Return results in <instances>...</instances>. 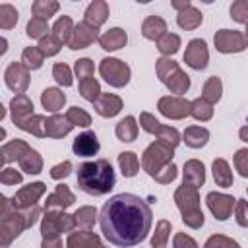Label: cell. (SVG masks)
I'll return each mask as SVG.
<instances>
[{"mask_svg": "<svg viewBox=\"0 0 248 248\" xmlns=\"http://www.w3.org/2000/svg\"><path fill=\"white\" fill-rule=\"evenodd\" d=\"M205 182V169L203 163L198 159H190L184 163V170H182V184H190L200 188Z\"/></svg>", "mask_w": 248, "mask_h": 248, "instance_id": "cell-25", "label": "cell"}, {"mask_svg": "<svg viewBox=\"0 0 248 248\" xmlns=\"http://www.w3.org/2000/svg\"><path fill=\"white\" fill-rule=\"evenodd\" d=\"M74 219H76V227L81 229V231H91L95 221H97V209L95 205H83L79 207L76 213H74Z\"/></svg>", "mask_w": 248, "mask_h": 248, "instance_id": "cell-35", "label": "cell"}, {"mask_svg": "<svg viewBox=\"0 0 248 248\" xmlns=\"http://www.w3.org/2000/svg\"><path fill=\"white\" fill-rule=\"evenodd\" d=\"M99 29L91 27L89 23L85 21H79L74 29V35H72V41L68 43V46L72 50H81V48H87L89 45H93L95 41H99Z\"/></svg>", "mask_w": 248, "mask_h": 248, "instance_id": "cell-17", "label": "cell"}, {"mask_svg": "<svg viewBox=\"0 0 248 248\" xmlns=\"http://www.w3.org/2000/svg\"><path fill=\"white\" fill-rule=\"evenodd\" d=\"M21 62L27 70H39L45 62V54L41 52L39 46H27L21 52Z\"/></svg>", "mask_w": 248, "mask_h": 248, "instance_id": "cell-39", "label": "cell"}, {"mask_svg": "<svg viewBox=\"0 0 248 248\" xmlns=\"http://www.w3.org/2000/svg\"><path fill=\"white\" fill-rule=\"evenodd\" d=\"M76 202V196L72 194V190L66 186V184H58L56 190L52 194L46 196V202H45V211H52V209H60L64 211L66 207H70L72 203Z\"/></svg>", "mask_w": 248, "mask_h": 248, "instance_id": "cell-20", "label": "cell"}, {"mask_svg": "<svg viewBox=\"0 0 248 248\" xmlns=\"http://www.w3.org/2000/svg\"><path fill=\"white\" fill-rule=\"evenodd\" d=\"M66 118L74 124V126H79V128H87L91 124V116L87 110H83L81 107H70L66 110Z\"/></svg>", "mask_w": 248, "mask_h": 248, "instance_id": "cell-45", "label": "cell"}, {"mask_svg": "<svg viewBox=\"0 0 248 248\" xmlns=\"http://www.w3.org/2000/svg\"><path fill=\"white\" fill-rule=\"evenodd\" d=\"M74 70H76V76H78L79 81L89 79V78H93V74H95V66H93V62H91L89 58H79V60H76Z\"/></svg>", "mask_w": 248, "mask_h": 248, "instance_id": "cell-51", "label": "cell"}, {"mask_svg": "<svg viewBox=\"0 0 248 248\" xmlns=\"http://www.w3.org/2000/svg\"><path fill=\"white\" fill-rule=\"evenodd\" d=\"M157 108L163 116H167L170 120H182V118L190 116L192 101H188L184 97H176V95H167L157 101Z\"/></svg>", "mask_w": 248, "mask_h": 248, "instance_id": "cell-12", "label": "cell"}, {"mask_svg": "<svg viewBox=\"0 0 248 248\" xmlns=\"http://www.w3.org/2000/svg\"><path fill=\"white\" fill-rule=\"evenodd\" d=\"M0 155H2L4 165L12 163V161H17L21 170L27 172V174H39L43 170V157L39 155V151H35L23 140L16 138V140L4 143L2 149H0Z\"/></svg>", "mask_w": 248, "mask_h": 248, "instance_id": "cell-4", "label": "cell"}, {"mask_svg": "<svg viewBox=\"0 0 248 248\" xmlns=\"http://www.w3.org/2000/svg\"><path fill=\"white\" fill-rule=\"evenodd\" d=\"M246 192H248V188H246Z\"/></svg>", "mask_w": 248, "mask_h": 248, "instance_id": "cell-63", "label": "cell"}, {"mask_svg": "<svg viewBox=\"0 0 248 248\" xmlns=\"http://www.w3.org/2000/svg\"><path fill=\"white\" fill-rule=\"evenodd\" d=\"M221 93H223V81L221 78L217 76H211L205 83H203V89H202V99H205L207 103L215 105L219 99H221Z\"/></svg>", "mask_w": 248, "mask_h": 248, "instance_id": "cell-36", "label": "cell"}, {"mask_svg": "<svg viewBox=\"0 0 248 248\" xmlns=\"http://www.w3.org/2000/svg\"><path fill=\"white\" fill-rule=\"evenodd\" d=\"M79 95L89 101V103H95L99 97H101V85L95 78H89V79H83L79 81Z\"/></svg>", "mask_w": 248, "mask_h": 248, "instance_id": "cell-44", "label": "cell"}, {"mask_svg": "<svg viewBox=\"0 0 248 248\" xmlns=\"http://www.w3.org/2000/svg\"><path fill=\"white\" fill-rule=\"evenodd\" d=\"M74 124L66 118V114H50L46 118V124H45V138H52V140H58V138H64L72 132Z\"/></svg>", "mask_w": 248, "mask_h": 248, "instance_id": "cell-23", "label": "cell"}, {"mask_svg": "<svg viewBox=\"0 0 248 248\" xmlns=\"http://www.w3.org/2000/svg\"><path fill=\"white\" fill-rule=\"evenodd\" d=\"M41 248H64V244L60 240V236H56V238H43Z\"/></svg>", "mask_w": 248, "mask_h": 248, "instance_id": "cell-58", "label": "cell"}, {"mask_svg": "<svg viewBox=\"0 0 248 248\" xmlns=\"http://www.w3.org/2000/svg\"><path fill=\"white\" fill-rule=\"evenodd\" d=\"M72 149H74V153H76L78 157H93V155L99 153L101 143H99L97 134H95L93 130H85V132H81V134L74 140Z\"/></svg>", "mask_w": 248, "mask_h": 248, "instance_id": "cell-18", "label": "cell"}, {"mask_svg": "<svg viewBox=\"0 0 248 248\" xmlns=\"http://www.w3.org/2000/svg\"><path fill=\"white\" fill-rule=\"evenodd\" d=\"M174 203L182 215V221L190 229H202L203 227V213L200 207V192L196 186L182 184L174 192Z\"/></svg>", "mask_w": 248, "mask_h": 248, "instance_id": "cell-5", "label": "cell"}, {"mask_svg": "<svg viewBox=\"0 0 248 248\" xmlns=\"http://www.w3.org/2000/svg\"><path fill=\"white\" fill-rule=\"evenodd\" d=\"M126 43H128V35H126V31L120 29V27H112V29L105 31V33L99 37L101 48H105V50H108V52L122 48Z\"/></svg>", "mask_w": 248, "mask_h": 248, "instance_id": "cell-26", "label": "cell"}, {"mask_svg": "<svg viewBox=\"0 0 248 248\" xmlns=\"http://www.w3.org/2000/svg\"><path fill=\"white\" fill-rule=\"evenodd\" d=\"M35 112H33V103L31 99L23 93V95H16L12 101H10V116H12V122L19 128L27 118H31Z\"/></svg>", "mask_w": 248, "mask_h": 248, "instance_id": "cell-19", "label": "cell"}, {"mask_svg": "<svg viewBox=\"0 0 248 248\" xmlns=\"http://www.w3.org/2000/svg\"><path fill=\"white\" fill-rule=\"evenodd\" d=\"M155 72H157V78L161 79V83H163L170 93H174L176 97L184 95V93L190 89V78L180 70L178 62H174L172 58L161 56V58L155 62Z\"/></svg>", "mask_w": 248, "mask_h": 248, "instance_id": "cell-6", "label": "cell"}, {"mask_svg": "<svg viewBox=\"0 0 248 248\" xmlns=\"http://www.w3.org/2000/svg\"><path fill=\"white\" fill-rule=\"evenodd\" d=\"M105 248H107V246H105Z\"/></svg>", "mask_w": 248, "mask_h": 248, "instance_id": "cell-64", "label": "cell"}, {"mask_svg": "<svg viewBox=\"0 0 248 248\" xmlns=\"http://www.w3.org/2000/svg\"><path fill=\"white\" fill-rule=\"evenodd\" d=\"M180 48V37L176 33H165L159 41H157V50L163 54V56H169L174 54L176 50Z\"/></svg>", "mask_w": 248, "mask_h": 248, "instance_id": "cell-40", "label": "cell"}, {"mask_svg": "<svg viewBox=\"0 0 248 248\" xmlns=\"http://www.w3.org/2000/svg\"><path fill=\"white\" fill-rule=\"evenodd\" d=\"M234 219L240 227H248V202L246 200H236L234 205Z\"/></svg>", "mask_w": 248, "mask_h": 248, "instance_id": "cell-55", "label": "cell"}, {"mask_svg": "<svg viewBox=\"0 0 248 248\" xmlns=\"http://www.w3.org/2000/svg\"><path fill=\"white\" fill-rule=\"evenodd\" d=\"M238 138H240L242 141H246V143H248V122L238 130Z\"/></svg>", "mask_w": 248, "mask_h": 248, "instance_id": "cell-60", "label": "cell"}, {"mask_svg": "<svg viewBox=\"0 0 248 248\" xmlns=\"http://www.w3.org/2000/svg\"><path fill=\"white\" fill-rule=\"evenodd\" d=\"M176 174H178V169H176L174 163H170V165H167V167L155 176V180H157L159 184H170V182L176 178Z\"/></svg>", "mask_w": 248, "mask_h": 248, "instance_id": "cell-56", "label": "cell"}, {"mask_svg": "<svg viewBox=\"0 0 248 248\" xmlns=\"http://www.w3.org/2000/svg\"><path fill=\"white\" fill-rule=\"evenodd\" d=\"M74 229H76L74 215H68L66 211H60V209L45 211V217L41 221V234H43V238H56L62 232H72Z\"/></svg>", "mask_w": 248, "mask_h": 248, "instance_id": "cell-8", "label": "cell"}, {"mask_svg": "<svg viewBox=\"0 0 248 248\" xmlns=\"http://www.w3.org/2000/svg\"><path fill=\"white\" fill-rule=\"evenodd\" d=\"M211 172H213V178H215L217 186H221V188L232 186V170H231V167L225 159H221V157L215 159L211 163Z\"/></svg>", "mask_w": 248, "mask_h": 248, "instance_id": "cell-31", "label": "cell"}, {"mask_svg": "<svg viewBox=\"0 0 248 248\" xmlns=\"http://www.w3.org/2000/svg\"><path fill=\"white\" fill-rule=\"evenodd\" d=\"M95 112L103 118H112L122 110V99L114 93H101V97L93 103Z\"/></svg>", "mask_w": 248, "mask_h": 248, "instance_id": "cell-21", "label": "cell"}, {"mask_svg": "<svg viewBox=\"0 0 248 248\" xmlns=\"http://www.w3.org/2000/svg\"><path fill=\"white\" fill-rule=\"evenodd\" d=\"M190 116H192V118H196V120H200V122H207V120H211V118H213V105H211V103H207L205 99L198 97V99H194V101H192Z\"/></svg>", "mask_w": 248, "mask_h": 248, "instance_id": "cell-38", "label": "cell"}, {"mask_svg": "<svg viewBox=\"0 0 248 248\" xmlns=\"http://www.w3.org/2000/svg\"><path fill=\"white\" fill-rule=\"evenodd\" d=\"M21 180H23L21 172L16 170V169H12V167H6V169L0 172V182H2L4 186H16V184H21Z\"/></svg>", "mask_w": 248, "mask_h": 248, "instance_id": "cell-53", "label": "cell"}, {"mask_svg": "<svg viewBox=\"0 0 248 248\" xmlns=\"http://www.w3.org/2000/svg\"><path fill=\"white\" fill-rule=\"evenodd\" d=\"M184 62L192 70H203L209 62V50L203 39H192L184 50Z\"/></svg>", "mask_w": 248, "mask_h": 248, "instance_id": "cell-16", "label": "cell"}, {"mask_svg": "<svg viewBox=\"0 0 248 248\" xmlns=\"http://www.w3.org/2000/svg\"><path fill=\"white\" fill-rule=\"evenodd\" d=\"M6 45H8V41H6V39H2V48H0V54H4V52H6V48H8Z\"/></svg>", "mask_w": 248, "mask_h": 248, "instance_id": "cell-61", "label": "cell"}, {"mask_svg": "<svg viewBox=\"0 0 248 248\" xmlns=\"http://www.w3.org/2000/svg\"><path fill=\"white\" fill-rule=\"evenodd\" d=\"M45 124H46V116H43V114H33L31 118H27V120L19 126V130L29 132V134H33V136H37V138H45Z\"/></svg>", "mask_w": 248, "mask_h": 248, "instance_id": "cell-42", "label": "cell"}, {"mask_svg": "<svg viewBox=\"0 0 248 248\" xmlns=\"http://www.w3.org/2000/svg\"><path fill=\"white\" fill-rule=\"evenodd\" d=\"M244 35H246V39H248V23H246V29H244Z\"/></svg>", "mask_w": 248, "mask_h": 248, "instance_id": "cell-62", "label": "cell"}, {"mask_svg": "<svg viewBox=\"0 0 248 248\" xmlns=\"http://www.w3.org/2000/svg\"><path fill=\"white\" fill-rule=\"evenodd\" d=\"M182 140L188 147L192 149H200L209 141V130L203 126H188L182 134Z\"/></svg>", "mask_w": 248, "mask_h": 248, "instance_id": "cell-29", "label": "cell"}, {"mask_svg": "<svg viewBox=\"0 0 248 248\" xmlns=\"http://www.w3.org/2000/svg\"><path fill=\"white\" fill-rule=\"evenodd\" d=\"M231 17L236 23H248V0H236L231 4Z\"/></svg>", "mask_w": 248, "mask_h": 248, "instance_id": "cell-50", "label": "cell"}, {"mask_svg": "<svg viewBox=\"0 0 248 248\" xmlns=\"http://www.w3.org/2000/svg\"><path fill=\"white\" fill-rule=\"evenodd\" d=\"M118 167L126 178H132L140 170V159L132 151H122V153H118Z\"/></svg>", "mask_w": 248, "mask_h": 248, "instance_id": "cell-34", "label": "cell"}, {"mask_svg": "<svg viewBox=\"0 0 248 248\" xmlns=\"http://www.w3.org/2000/svg\"><path fill=\"white\" fill-rule=\"evenodd\" d=\"M140 126H141V130H145L147 134H153V136H157V140H163V141H167V143H170V145H174V147L182 141L176 128H170V126L161 124V122H159L153 114H149V112H141V114H140Z\"/></svg>", "mask_w": 248, "mask_h": 248, "instance_id": "cell-10", "label": "cell"}, {"mask_svg": "<svg viewBox=\"0 0 248 248\" xmlns=\"http://www.w3.org/2000/svg\"><path fill=\"white\" fill-rule=\"evenodd\" d=\"M37 46L41 48V52H43L45 56H54V54H58V52H60L62 43H60L52 33H48L46 37H43V39L39 41V45H37Z\"/></svg>", "mask_w": 248, "mask_h": 248, "instance_id": "cell-48", "label": "cell"}, {"mask_svg": "<svg viewBox=\"0 0 248 248\" xmlns=\"http://www.w3.org/2000/svg\"><path fill=\"white\" fill-rule=\"evenodd\" d=\"M232 161H234V169L238 170V174L244 176V178H248V147L238 149L234 153Z\"/></svg>", "mask_w": 248, "mask_h": 248, "instance_id": "cell-52", "label": "cell"}, {"mask_svg": "<svg viewBox=\"0 0 248 248\" xmlns=\"http://www.w3.org/2000/svg\"><path fill=\"white\" fill-rule=\"evenodd\" d=\"M203 248H240L236 240H232L231 236H225V234H211Z\"/></svg>", "mask_w": 248, "mask_h": 248, "instance_id": "cell-49", "label": "cell"}, {"mask_svg": "<svg viewBox=\"0 0 248 248\" xmlns=\"http://www.w3.org/2000/svg\"><path fill=\"white\" fill-rule=\"evenodd\" d=\"M169 236H170V221L161 219V221L157 223V227H155L153 236H151V246H153V248H165Z\"/></svg>", "mask_w": 248, "mask_h": 248, "instance_id": "cell-43", "label": "cell"}, {"mask_svg": "<svg viewBox=\"0 0 248 248\" xmlns=\"http://www.w3.org/2000/svg\"><path fill=\"white\" fill-rule=\"evenodd\" d=\"M72 169H74L72 161H62V163H58V165H54V167L50 169V178L62 180V178H66V176L72 174Z\"/></svg>", "mask_w": 248, "mask_h": 248, "instance_id": "cell-54", "label": "cell"}, {"mask_svg": "<svg viewBox=\"0 0 248 248\" xmlns=\"http://www.w3.org/2000/svg\"><path fill=\"white\" fill-rule=\"evenodd\" d=\"M52 78L56 79V83H60V85H64V87H70V85L74 83L72 70H70V66L64 64V62H56V64L52 66Z\"/></svg>", "mask_w": 248, "mask_h": 248, "instance_id": "cell-47", "label": "cell"}, {"mask_svg": "<svg viewBox=\"0 0 248 248\" xmlns=\"http://www.w3.org/2000/svg\"><path fill=\"white\" fill-rule=\"evenodd\" d=\"M99 225L108 244L132 248L143 242L153 225V213L145 200L136 194H116L103 203Z\"/></svg>", "mask_w": 248, "mask_h": 248, "instance_id": "cell-1", "label": "cell"}, {"mask_svg": "<svg viewBox=\"0 0 248 248\" xmlns=\"http://www.w3.org/2000/svg\"><path fill=\"white\" fill-rule=\"evenodd\" d=\"M108 14H110V10H108V4H107V2H103V0H93V2L87 6L85 14H83V21L89 23L91 27L99 29V27L108 19Z\"/></svg>", "mask_w": 248, "mask_h": 248, "instance_id": "cell-24", "label": "cell"}, {"mask_svg": "<svg viewBox=\"0 0 248 248\" xmlns=\"http://www.w3.org/2000/svg\"><path fill=\"white\" fill-rule=\"evenodd\" d=\"M74 29H76L74 21H72L68 16H60V17L54 21V25H52V35H54L62 45H68V43L72 41Z\"/></svg>", "mask_w": 248, "mask_h": 248, "instance_id": "cell-32", "label": "cell"}, {"mask_svg": "<svg viewBox=\"0 0 248 248\" xmlns=\"http://www.w3.org/2000/svg\"><path fill=\"white\" fill-rule=\"evenodd\" d=\"M215 48L223 54H232V52H242L248 46V39L242 31L236 29H219L213 37Z\"/></svg>", "mask_w": 248, "mask_h": 248, "instance_id": "cell-11", "label": "cell"}, {"mask_svg": "<svg viewBox=\"0 0 248 248\" xmlns=\"http://www.w3.org/2000/svg\"><path fill=\"white\" fill-rule=\"evenodd\" d=\"M114 134H116V138H118L120 141H124V143L134 141V140L138 138V124H136V118H134V116L122 118V120L116 124Z\"/></svg>", "mask_w": 248, "mask_h": 248, "instance_id": "cell-33", "label": "cell"}, {"mask_svg": "<svg viewBox=\"0 0 248 248\" xmlns=\"http://www.w3.org/2000/svg\"><path fill=\"white\" fill-rule=\"evenodd\" d=\"M2 209H0V246L8 248L25 229L33 227L41 217V207L33 205L29 209H16L10 198L2 196Z\"/></svg>", "mask_w": 248, "mask_h": 248, "instance_id": "cell-2", "label": "cell"}, {"mask_svg": "<svg viewBox=\"0 0 248 248\" xmlns=\"http://www.w3.org/2000/svg\"><path fill=\"white\" fill-rule=\"evenodd\" d=\"M205 203H207L209 211L213 213V217L217 221H227L232 215L236 200L232 196H229V194H223V192H209L205 196Z\"/></svg>", "mask_w": 248, "mask_h": 248, "instance_id": "cell-15", "label": "cell"}, {"mask_svg": "<svg viewBox=\"0 0 248 248\" xmlns=\"http://www.w3.org/2000/svg\"><path fill=\"white\" fill-rule=\"evenodd\" d=\"M172 248H200L198 242L188 236L186 232H176L174 238H172Z\"/></svg>", "mask_w": 248, "mask_h": 248, "instance_id": "cell-57", "label": "cell"}, {"mask_svg": "<svg viewBox=\"0 0 248 248\" xmlns=\"http://www.w3.org/2000/svg\"><path fill=\"white\" fill-rule=\"evenodd\" d=\"M41 105L43 108H46L48 112L56 114L64 105H66V95L58 89V87H46L41 93Z\"/></svg>", "mask_w": 248, "mask_h": 248, "instance_id": "cell-28", "label": "cell"}, {"mask_svg": "<svg viewBox=\"0 0 248 248\" xmlns=\"http://www.w3.org/2000/svg\"><path fill=\"white\" fill-rule=\"evenodd\" d=\"M172 157H174V145H170L163 140H155L141 153V169L151 178H155L167 165L172 163Z\"/></svg>", "mask_w": 248, "mask_h": 248, "instance_id": "cell-7", "label": "cell"}, {"mask_svg": "<svg viewBox=\"0 0 248 248\" xmlns=\"http://www.w3.org/2000/svg\"><path fill=\"white\" fill-rule=\"evenodd\" d=\"M66 248H105L99 234L91 231H72L66 238Z\"/></svg>", "mask_w": 248, "mask_h": 248, "instance_id": "cell-22", "label": "cell"}, {"mask_svg": "<svg viewBox=\"0 0 248 248\" xmlns=\"http://www.w3.org/2000/svg\"><path fill=\"white\" fill-rule=\"evenodd\" d=\"M45 192H46V184H45V182H31V184L21 186V188L10 198V202H12V205H14L16 209H29V207L37 205L39 198H41Z\"/></svg>", "mask_w": 248, "mask_h": 248, "instance_id": "cell-14", "label": "cell"}, {"mask_svg": "<svg viewBox=\"0 0 248 248\" xmlns=\"http://www.w3.org/2000/svg\"><path fill=\"white\" fill-rule=\"evenodd\" d=\"M25 35H27L29 39L41 41L43 37L48 35V21H46V19H41V17H31V19L27 21Z\"/></svg>", "mask_w": 248, "mask_h": 248, "instance_id": "cell-41", "label": "cell"}, {"mask_svg": "<svg viewBox=\"0 0 248 248\" xmlns=\"http://www.w3.org/2000/svg\"><path fill=\"white\" fill-rule=\"evenodd\" d=\"M17 10L12 4H0V27L2 29H12L17 23Z\"/></svg>", "mask_w": 248, "mask_h": 248, "instance_id": "cell-46", "label": "cell"}, {"mask_svg": "<svg viewBox=\"0 0 248 248\" xmlns=\"http://www.w3.org/2000/svg\"><path fill=\"white\" fill-rule=\"evenodd\" d=\"M116 184V174L107 159H95L78 167V186L89 196H105Z\"/></svg>", "mask_w": 248, "mask_h": 248, "instance_id": "cell-3", "label": "cell"}, {"mask_svg": "<svg viewBox=\"0 0 248 248\" xmlns=\"http://www.w3.org/2000/svg\"><path fill=\"white\" fill-rule=\"evenodd\" d=\"M167 33V21L161 16H149L141 23V35L149 41H159Z\"/></svg>", "mask_w": 248, "mask_h": 248, "instance_id": "cell-27", "label": "cell"}, {"mask_svg": "<svg viewBox=\"0 0 248 248\" xmlns=\"http://www.w3.org/2000/svg\"><path fill=\"white\" fill-rule=\"evenodd\" d=\"M170 6H172L176 12H182L184 8H188V6H192V4H190V0H172Z\"/></svg>", "mask_w": 248, "mask_h": 248, "instance_id": "cell-59", "label": "cell"}, {"mask_svg": "<svg viewBox=\"0 0 248 248\" xmlns=\"http://www.w3.org/2000/svg\"><path fill=\"white\" fill-rule=\"evenodd\" d=\"M29 72L23 62H10L4 70V81H6V87L10 91H14L16 95H23L25 89L29 87Z\"/></svg>", "mask_w": 248, "mask_h": 248, "instance_id": "cell-13", "label": "cell"}, {"mask_svg": "<svg viewBox=\"0 0 248 248\" xmlns=\"http://www.w3.org/2000/svg\"><path fill=\"white\" fill-rule=\"evenodd\" d=\"M202 19H203L202 12H200L198 8H194V6L184 8V10L178 12V16H176V23H178V27H182V29H186V31H194V29H198V27L202 25Z\"/></svg>", "mask_w": 248, "mask_h": 248, "instance_id": "cell-30", "label": "cell"}, {"mask_svg": "<svg viewBox=\"0 0 248 248\" xmlns=\"http://www.w3.org/2000/svg\"><path fill=\"white\" fill-rule=\"evenodd\" d=\"M99 74L110 87H124L130 81L132 70L118 58H103L99 64Z\"/></svg>", "mask_w": 248, "mask_h": 248, "instance_id": "cell-9", "label": "cell"}, {"mask_svg": "<svg viewBox=\"0 0 248 248\" xmlns=\"http://www.w3.org/2000/svg\"><path fill=\"white\" fill-rule=\"evenodd\" d=\"M60 4L54 2V0H35L31 4V12H33V17H41V19H46L52 17L56 12H58Z\"/></svg>", "mask_w": 248, "mask_h": 248, "instance_id": "cell-37", "label": "cell"}]
</instances>
